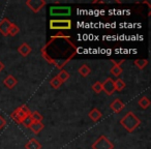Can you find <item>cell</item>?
Instances as JSON below:
<instances>
[{
	"label": "cell",
	"mask_w": 151,
	"mask_h": 149,
	"mask_svg": "<svg viewBox=\"0 0 151 149\" xmlns=\"http://www.w3.org/2000/svg\"><path fill=\"white\" fill-rule=\"evenodd\" d=\"M76 53L77 48L71 42L70 37L62 32L53 35L50 42L42 49V57L59 71L73 59Z\"/></svg>",
	"instance_id": "1"
},
{
	"label": "cell",
	"mask_w": 151,
	"mask_h": 149,
	"mask_svg": "<svg viewBox=\"0 0 151 149\" xmlns=\"http://www.w3.org/2000/svg\"><path fill=\"white\" fill-rule=\"evenodd\" d=\"M120 124L127 130L128 132H132L134 130L140 126L141 120L138 118V116L134 113V112H128L126 113L123 117L120 119Z\"/></svg>",
	"instance_id": "2"
},
{
	"label": "cell",
	"mask_w": 151,
	"mask_h": 149,
	"mask_svg": "<svg viewBox=\"0 0 151 149\" xmlns=\"http://www.w3.org/2000/svg\"><path fill=\"white\" fill-rule=\"evenodd\" d=\"M73 27V23L68 19H54L50 21V29L52 30H69Z\"/></svg>",
	"instance_id": "3"
},
{
	"label": "cell",
	"mask_w": 151,
	"mask_h": 149,
	"mask_svg": "<svg viewBox=\"0 0 151 149\" xmlns=\"http://www.w3.org/2000/svg\"><path fill=\"white\" fill-rule=\"evenodd\" d=\"M92 149H114V144L105 136L101 135L92 144Z\"/></svg>",
	"instance_id": "4"
},
{
	"label": "cell",
	"mask_w": 151,
	"mask_h": 149,
	"mask_svg": "<svg viewBox=\"0 0 151 149\" xmlns=\"http://www.w3.org/2000/svg\"><path fill=\"white\" fill-rule=\"evenodd\" d=\"M71 14V9L69 6H51L50 15L53 17H67Z\"/></svg>",
	"instance_id": "5"
},
{
	"label": "cell",
	"mask_w": 151,
	"mask_h": 149,
	"mask_svg": "<svg viewBox=\"0 0 151 149\" xmlns=\"http://www.w3.org/2000/svg\"><path fill=\"white\" fill-rule=\"evenodd\" d=\"M46 3L47 2L45 0H27L26 1V5L35 14L42 11V9L46 5Z\"/></svg>",
	"instance_id": "6"
},
{
	"label": "cell",
	"mask_w": 151,
	"mask_h": 149,
	"mask_svg": "<svg viewBox=\"0 0 151 149\" xmlns=\"http://www.w3.org/2000/svg\"><path fill=\"white\" fill-rule=\"evenodd\" d=\"M103 91H105V93L107 95H113L115 92V85H114V80L112 78H107L103 83Z\"/></svg>",
	"instance_id": "7"
},
{
	"label": "cell",
	"mask_w": 151,
	"mask_h": 149,
	"mask_svg": "<svg viewBox=\"0 0 151 149\" xmlns=\"http://www.w3.org/2000/svg\"><path fill=\"white\" fill-rule=\"evenodd\" d=\"M12 22L9 21L7 18H3L0 21V33L2 34L3 36H9V31L11 28Z\"/></svg>",
	"instance_id": "8"
},
{
	"label": "cell",
	"mask_w": 151,
	"mask_h": 149,
	"mask_svg": "<svg viewBox=\"0 0 151 149\" xmlns=\"http://www.w3.org/2000/svg\"><path fill=\"white\" fill-rule=\"evenodd\" d=\"M110 108H111L112 111H113L114 113L118 114V113H120V112H122V110L125 108V105H124V103L121 101V99H116L110 104Z\"/></svg>",
	"instance_id": "9"
},
{
	"label": "cell",
	"mask_w": 151,
	"mask_h": 149,
	"mask_svg": "<svg viewBox=\"0 0 151 149\" xmlns=\"http://www.w3.org/2000/svg\"><path fill=\"white\" fill-rule=\"evenodd\" d=\"M17 83H18V80L13 76V75H9V76L3 80V84H4V86L9 89L15 88V86L17 85Z\"/></svg>",
	"instance_id": "10"
},
{
	"label": "cell",
	"mask_w": 151,
	"mask_h": 149,
	"mask_svg": "<svg viewBox=\"0 0 151 149\" xmlns=\"http://www.w3.org/2000/svg\"><path fill=\"white\" fill-rule=\"evenodd\" d=\"M18 52H19V54H21L23 57H26L32 52V49L27 42H22V44L20 45L19 48H18Z\"/></svg>",
	"instance_id": "11"
},
{
	"label": "cell",
	"mask_w": 151,
	"mask_h": 149,
	"mask_svg": "<svg viewBox=\"0 0 151 149\" xmlns=\"http://www.w3.org/2000/svg\"><path fill=\"white\" fill-rule=\"evenodd\" d=\"M88 116L93 122H97L101 119V117H103V113H101L97 108H93V109L88 113Z\"/></svg>",
	"instance_id": "12"
},
{
	"label": "cell",
	"mask_w": 151,
	"mask_h": 149,
	"mask_svg": "<svg viewBox=\"0 0 151 149\" xmlns=\"http://www.w3.org/2000/svg\"><path fill=\"white\" fill-rule=\"evenodd\" d=\"M29 128H30V130H31V132H33L34 135H37V134H40V132L45 128V124L42 123V122L33 121V123L30 125Z\"/></svg>",
	"instance_id": "13"
},
{
	"label": "cell",
	"mask_w": 151,
	"mask_h": 149,
	"mask_svg": "<svg viewBox=\"0 0 151 149\" xmlns=\"http://www.w3.org/2000/svg\"><path fill=\"white\" fill-rule=\"evenodd\" d=\"M11 117L13 118V119L15 120V121L17 122V123H21L22 120H23L24 118L26 117V115H25V114H23L21 111H20L19 108H17V109H16L15 111H14L13 113L11 114Z\"/></svg>",
	"instance_id": "14"
},
{
	"label": "cell",
	"mask_w": 151,
	"mask_h": 149,
	"mask_svg": "<svg viewBox=\"0 0 151 149\" xmlns=\"http://www.w3.org/2000/svg\"><path fill=\"white\" fill-rule=\"evenodd\" d=\"M26 149H42V144L36 139L32 138L25 144Z\"/></svg>",
	"instance_id": "15"
},
{
	"label": "cell",
	"mask_w": 151,
	"mask_h": 149,
	"mask_svg": "<svg viewBox=\"0 0 151 149\" xmlns=\"http://www.w3.org/2000/svg\"><path fill=\"white\" fill-rule=\"evenodd\" d=\"M150 99H148L147 96H143L141 97L140 99L138 101V105L140 106V108H142V109H148L149 107H150Z\"/></svg>",
	"instance_id": "16"
},
{
	"label": "cell",
	"mask_w": 151,
	"mask_h": 149,
	"mask_svg": "<svg viewBox=\"0 0 151 149\" xmlns=\"http://www.w3.org/2000/svg\"><path fill=\"white\" fill-rule=\"evenodd\" d=\"M78 73H80V75H81L82 77H87V76H89V75H90L91 68H90V67H89L87 64H83L82 66L79 67Z\"/></svg>",
	"instance_id": "17"
},
{
	"label": "cell",
	"mask_w": 151,
	"mask_h": 149,
	"mask_svg": "<svg viewBox=\"0 0 151 149\" xmlns=\"http://www.w3.org/2000/svg\"><path fill=\"white\" fill-rule=\"evenodd\" d=\"M110 73H111L114 77L118 78V77L123 73V68L121 67V65H114V66L110 69Z\"/></svg>",
	"instance_id": "18"
},
{
	"label": "cell",
	"mask_w": 151,
	"mask_h": 149,
	"mask_svg": "<svg viewBox=\"0 0 151 149\" xmlns=\"http://www.w3.org/2000/svg\"><path fill=\"white\" fill-rule=\"evenodd\" d=\"M114 85H115V91H122L126 86L124 81L119 78H117V80L114 81Z\"/></svg>",
	"instance_id": "19"
},
{
	"label": "cell",
	"mask_w": 151,
	"mask_h": 149,
	"mask_svg": "<svg viewBox=\"0 0 151 149\" xmlns=\"http://www.w3.org/2000/svg\"><path fill=\"white\" fill-rule=\"evenodd\" d=\"M134 64L138 67L139 69H143L148 65V60L147 59H136L134 61Z\"/></svg>",
	"instance_id": "20"
},
{
	"label": "cell",
	"mask_w": 151,
	"mask_h": 149,
	"mask_svg": "<svg viewBox=\"0 0 151 149\" xmlns=\"http://www.w3.org/2000/svg\"><path fill=\"white\" fill-rule=\"evenodd\" d=\"M56 76L58 77L61 81H62V83H64V82H66V81L68 80L69 77H70V75H69L68 71H66L65 69H61V71H59L58 75H56Z\"/></svg>",
	"instance_id": "21"
},
{
	"label": "cell",
	"mask_w": 151,
	"mask_h": 149,
	"mask_svg": "<svg viewBox=\"0 0 151 149\" xmlns=\"http://www.w3.org/2000/svg\"><path fill=\"white\" fill-rule=\"evenodd\" d=\"M62 84H63L62 81H61L57 76H55L54 78H52V80L50 81V85L52 86V88H54V89H58Z\"/></svg>",
	"instance_id": "22"
},
{
	"label": "cell",
	"mask_w": 151,
	"mask_h": 149,
	"mask_svg": "<svg viewBox=\"0 0 151 149\" xmlns=\"http://www.w3.org/2000/svg\"><path fill=\"white\" fill-rule=\"evenodd\" d=\"M30 116H31V118H32V120H33V121L42 122V119H44V116H42V114H40L38 111H33V112H31Z\"/></svg>",
	"instance_id": "23"
},
{
	"label": "cell",
	"mask_w": 151,
	"mask_h": 149,
	"mask_svg": "<svg viewBox=\"0 0 151 149\" xmlns=\"http://www.w3.org/2000/svg\"><path fill=\"white\" fill-rule=\"evenodd\" d=\"M20 32V28L18 25H16L15 23H12L11 28H9V35L11 36H16L18 33Z\"/></svg>",
	"instance_id": "24"
},
{
	"label": "cell",
	"mask_w": 151,
	"mask_h": 149,
	"mask_svg": "<svg viewBox=\"0 0 151 149\" xmlns=\"http://www.w3.org/2000/svg\"><path fill=\"white\" fill-rule=\"evenodd\" d=\"M33 123V120H32V118H31V116H26L25 118H24L23 120H22V122H21V124H23L25 127H27V128H29L30 127V125Z\"/></svg>",
	"instance_id": "25"
},
{
	"label": "cell",
	"mask_w": 151,
	"mask_h": 149,
	"mask_svg": "<svg viewBox=\"0 0 151 149\" xmlns=\"http://www.w3.org/2000/svg\"><path fill=\"white\" fill-rule=\"evenodd\" d=\"M92 90L94 91L95 93H101V91H103V86H101V82H99V81H97V82H95L94 84L92 85Z\"/></svg>",
	"instance_id": "26"
},
{
	"label": "cell",
	"mask_w": 151,
	"mask_h": 149,
	"mask_svg": "<svg viewBox=\"0 0 151 149\" xmlns=\"http://www.w3.org/2000/svg\"><path fill=\"white\" fill-rule=\"evenodd\" d=\"M19 109H20V111H21L23 114H25L26 116H29L30 114H31V111H30V109L26 105H21L19 107Z\"/></svg>",
	"instance_id": "27"
},
{
	"label": "cell",
	"mask_w": 151,
	"mask_h": 149,
	"mask_svg": "<svg viewBox=\"0 0 151 149\" xmlns=\"http://www.w3.org/2000/svg\"><path fill=\"white\" fill-rule=\"evenodd\" d=\"M6 124H7L6 120H5L4 118L2 117V116H0V130L4 128L5 126H6Z\"/></svg>",
	"instance_id": "28"
},
{
	"label": "cell",
	"mask_w": 151,
	"mask_h": 149,
	"mask_svg": "<svg viewBox=\"0 0 151 149\" xmlns=\"http://www.w3.org/2000/svg\"><path fill=\"white\" fill-rule=\"evenodd\" d=\"M124 61H125L124 59H121V60H119V61L115 60V59H111V62L113 63L114 65H121V63H123Z\"/></svg>",
	"instance_id": "29"
},
{
	"label": "cell",
	"mask_w": 151,
	"mask_h": 149,
	"mask_svg": "<svg viewBox=\"0 0 151 149\" xmlns=\"http://www.w3.org/2000/svg\"><path fill=\"white\" fill-rule=\"evenodd\" d=\"M4 66H5L4 63H3L2 61L0 60V73H1V71H2L3 69H4Z\"/></svg>",
	"instance_id": "30"
}]
</instances>
